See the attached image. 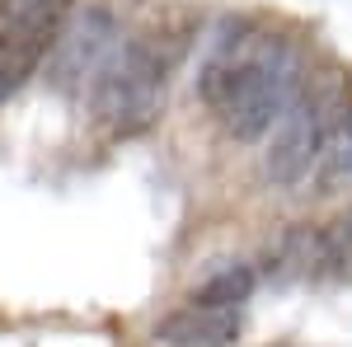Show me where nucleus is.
Returning <instances> with one entry per match:
<instances>
[{
  "instance_id": "obj_1",
  "label": "nucleus",
  "mask_w": 352,
  "mask_h": 347,
  "mask_svg": "<svg viewBox=\"0 0 352 347\" xmlns=\"http://www.w3.org/2000/svg\"><path fill=\"white\" fill-rule=\"evenodd\" d=\"M202 99L217 113L226 136L263 141L272 122L296 104V71L277 52L221 56L202 71Z\"/></svg>"
},
{
  "instance_id": "obj_2",
  "label": "nucleus",
  "mask_w": 352,
  "mask_h": 347,
  "mask_svg": "<svg viewBox=\"0 0 352 347\" xmlns=\"http://www.w3.org/2000/svg\"><path fill=\"white\" fill-rule=\"evenodd\" d=\"M164 89H169V56H160V47L151 43H127L113 47L109 61L94 71L89 113L113 136H136L160 122Z\"/></svg>"
},
{
  "instance_id": "obj_3",
  "label": "nucleus",
  "mask_w": 352,
  "mask_h": 347,
  "mask_svg": "<svg viewBox=\"0 0 352 347\" xmlns=\"http://www.w3.org/2000/svg\"><path fill=\"white\" fill-rule=\"evenodd\" d=\"M324 117H320V104L300 99L287 108L268 132V150H263V179L272 188H296L315 174L320 164V150H324Z\"/></svg>"
},
{
  "instance_id": "obj_4",
  "label": "nucleus",
  "mask_w": 352,
  "mask_h": 347,
  "mask_svg": "<svg viewBox=\"0 0 352 347\" xmlns=\"http://www.w3.org/2000/svg\"><path fill=\"white\" fill-rule=\"evenodd\" d=\"M118 47V24H113L104 10H85L80 19H66L61 33L47 47L52 61V85L71 89V85H89L94 71L109 61V52Z\"/></svg>"
},
{
  "instance_id": "obj_5",
  "label": "nucleus",
  "mask_w": 352,
  "mask_h": 347,
  "mask_svg": "<svg viewBox=\"0 0 352 347\" xmlns=\"http://www.w3.org/2000/svg\"><path fill=\"white\" fill-rule=\"evenodd\" d=\"M240 338V310L226 305H184L155 324L160 347H230Z\"/></svg>"
},
{
  "instance_id": "obj_6",
  "label": "nucleus",
  "mask_w": 352,
  "mask_h": 347,
  "mask_svg": "<svg viewBox=\"0 0 352 347\" xmlns=\"http://www.w3.org/2000/svg\"><path fill=\"white\" fill-rule=\"evenodd\" d=\"M47 47H52V33L0 24V108L33 80V71L47 61Z\"/></svg>"
},
{
  "instance_id": "obj_7",
  "label": "nucleus",
  "mask_w": 352,
  "mask_h": 347,
  "mask_svg": "<svg viewBox=\"0 0 352 347\" xmlns=\"http://www.w3.org/2000/svg\"><path fill=\"white\" fill-rule=\"evenodd\" d=\"M254 267L249 263H230V267H221V272H212L202 287H192V305H226V310H240L244 300L254 295Z\"/></svg>"
},
{
  "instance_id": "obj_8",
  "label": "nucleus",
  "mask_w": 352,
  "mask_h": 347,
  "mask_svg": "<svg viewBox=\"0 0 352 347\" xmlns=\"http://www.w3.org/2000/svg\"><path fill=\"white\" fill-rule=\"evenodd\" d=\"M76 14V0H0V24L38 28V33H61V24Z\"/></svg>"
}]
</instances>
